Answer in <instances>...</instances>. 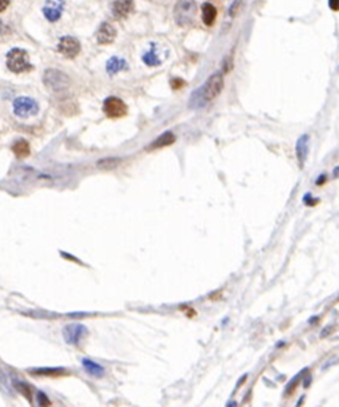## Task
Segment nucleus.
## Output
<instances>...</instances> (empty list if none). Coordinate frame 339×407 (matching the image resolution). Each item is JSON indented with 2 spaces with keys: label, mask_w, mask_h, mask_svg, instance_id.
I'll use <instances>...</instances> for the list:
<instances>
[{
  "label": "nucleus",
  "mask_w": 339,
  "mask_h": 407,
  "mask_svg": "<svg viewBox=\"0 0 339 407\" xmlns=\"http://www.w3.org/2000/svg\"><path fill=\"white\" fill-rule=\"evenodd\" d=\"M82 365L84 367L85 372L87 373L88 375L93 377H102L104 375V367L100 363L95 362L93 360H91L88 358H84L82 360Z\"/></svg>",
  "instance_id": "obj_13"
},
{
  "label": "nucleus",
  "mask_w": 339,
  "mask_h": 407,
  "mask_svg": "<svg viewBox=\"0 0 339 407\" xmlns=\"http://www.w3.org/2000/svg\"><path fill=\"white\" fill-rule=\"evenodd\" d=\"M308 143H309V137L307 135L300 137L298 139L297 143H296V155H297V160L300 167H304L305 162L307 160Z\"/></svg>",
  "instance_id": "obj_12"
},
{
  "label": "nucleus",
  "mask_w": 339,
  "mask_h": 407,
  "mask_svg": "<svg viewBox=\"0 0 339 407\" xmlns=\"http://www.w3.org/2000/svg\"><path fill=\"white\" fill-rule=\"evenodd\" d=\"M12 149L18 159H25V157L30 155V145L25 139H20V140L14 142Z\"/></svg>",
  "instance_id": "obj_16"
},
{
  "label": "nucleus",
  "mask_w": 339,
  "mask_h": 407,
  "mask_svg": "<svg viewBox=\"0 0 339 407\" xmlns=\"http://www.w3.org/2000/svg\"><path fill=\"white\" fill-rule=\"evenodd\" d=\"M17 389H20V391L22 392L23 395H25L27 398H29V399H31V397H30V389H29L28 388V385H26V384H22V383H20V384H17Z\"/></svg>",
  "instance_id": "obj_23"
},
{
  "label": "nucleus",
  "mask_w": 339,
  "mask_h": 407,
  "mask_svg": "<svg viewBox=\"0 0 339 407\" xmlns=\"http://www.w3.org/2000/svg\"><path fill=\"white\" fill-rule=\"evenodd\" d=\"M240 6H241V0H236L235 2V4H233V6H232V8H231V15L232 16H235L236 15V13H237V11L238 9L237 8H240Z\"/></svg>",
  "instance_id": "obj_25"
},
{
  "label": "nucleus",
  "mask_w": 339,
  "mask_h": 407,
  "mask_svg": "<svg viewBox=\"0 0 339 407\" xmlns=\"http://www.w3.org/2000/svg\"><path fill=\"white\" fill-rule=\"evenodd\" d=\"M246 379H247V374H244V375H242L241 377H240V380L237 381V383H236V389L235 390H237L238 388H240L243 383H244L245 381H246Z\"/></svg>",
  "instance_id": "obj_30"
},
{
  "label": "nucleus",
  "mask_w": 339,
  "mask_h": 407,
  "mask_svg": "<svg viewBox=\"0 0 339 407\" xmlns=\"http://www.w3.org/2000/svg\"><path fill=\"white\" fill-rule=\"evenodd\" d=\"M319 320H320L319 317H312V318H309V319H308V324L314 325V324H317V323L319 322Z\"/></svg>",
  "instance_id": "obj_32"
},
{
  "label": "nucleus",
  "mask_w": 339,
  "mask_h": 407,
  "mask_svg": "<svg viewBox=\"0 0 339 407\" xmlns=\"http://www.w3.org/2000/svg\"><path fill=\"white\" fill-rule=\"evenodd\" d=\"M121 162L119 159H114V157H109V159H104L102 161H100L98 163V165L101 167V169H114V167H116L118 165V163Z\"/></svg>",
  "instance_id": "obj_21"
},
{
  "label": "nucleus",
  "mask_w": 339,
  "mask_h": 407,
  "mask_svg": "<svg viewBox=\"0 0 339 407\" xmlns=\"http://www.w3.org/2000/svg\"><path fill=\"white\" fill-rule=\"evenodd\" d=\"M227 406H236V403H235V401H234V403H228Z\"/></svg>",
  "instance_id": "obj_34"
},
{
  "label": "nucleus",
  "mask_w": 339,
  "mask_h": 407,
  "mask_svg": "<svg viewBox=\"0 0 339 407\" xmlns=\"http://www.w3.org/2000/svg\"><path fill=\"white\" fill-rule=\"evenodd\" d=\"M134 9L133 0H115L112 4V14L116 18H125Z\"/></svg>",
  "instance_id": "obj_11"
},
{
  "label": "nucleus",
  "mask_w": 339,
  "mask_h": 407,
  "mask_svg": "<svg viewBox=\"0 0 339 407\" xmlns=\"http://www.w3.org/2000/svg\"><path fill=\"white\" fill-rule=\"evenodd\" d=\"M65 370L63 368H35V370H30L29 373H30L31 375H39V376H61L65 374Z\"/></svg>",
  "instance_id": "obj_17"
},
{
  "label": "nucleus",
  "mask_w": 339,
  "mask_h": 407,
  "mask_svg": "<svg viewBox=\"0 0 339 407\" xmlns=\"http://www.w3.org/2000/svg\"><path fill=\"white\" fill-rule=\"evenodd\" d=\"M63 7V0H47L45 7L42 8V13L50 22H55L61 17Z\"/></svg>",
  "instance_id": "obj_9"
},
{
  "label": "nucleus",
  "mask_w": 339,
  "mask_h": 407,
  "mask_svg": "<svg viewBox=\"0 0 339 407\" xmlns=\"http://www.w3.org/2000/svg\"><path fill=\"white\" fill-rule=\"evenodd\" d=\"M57 51L65 57L74 59L80 52V42L74 37H62L59 41V45H57Z\"/></svg>",
  "instance_id": "obj_8"
},
{
  "label": "nucleus",
  "mask_w": 339,
  "mask_h": 407,
  "mask_svg": "<svg viewBox=\"0 0 339 407\" xmlns=\"http://www.w3.org/2000/svg\"><path fill=\"white\" fill-rule=\"evenodd\" d=\"M103 112L109 118H121L127 114V106L122 99L110 97L104 100Z\"/></svg>",
  "instance_id": "obj_6"
},
{
  "label": "nucleus",
  "mask_w": 339,
  "mask_h": 407,
  "mask_svg": "<svg viewBox=\"0 0 339 407\" xmlns=\"http://www.w3.org/2000/svg\"><path fill=\"white\" fill-rule=\"evenodd\" d=\"M326 181H327V176L324 175V174H322V175H320V177L317 179V185L321 186L323 184H326Z\"/></svg>",
  "instance_id": "obj_28"
},
{
  "label": "nucleus",
  "mask_w": 339,
  "mask_h": 407,
  "mask_svg": "<svg viewBox=\"0 0 339 407\" xmlns=\"http://www.w3.org/2000/svg\"><path fill=\"white\" fill-rule=\"evenodd\" d=\"M38 403H39V405H51V401L47 399L46 395L42 394V392L38 394Z\"/></svg>",
  "instance_id": "obj_24"
},
{
  "label": "nucleus",
  "mask_w": 339,
  "mask_h": 407,
  "mask_svg": "<svg viewBox=\"0 0 339 407\" xmlns=\"http://www.w3.org/2000/svg\"><path fill=\"white\" fill-rule=\"evenodd\" d=\"M87 334V328L82 324H70L63 329L64 341L70 346H77Z\"/></svg>",
  "instance_id": "obj_7"
},
{
  "label": "nucleus",
  "mask_w": 339,
  "mask_h": 407,
  "mask_svg": "<svg viewBox=\"0 0 339 407\" xmlns=\"http://www.w3.org/2000/svg\"><path fill=\"white\" fill-rule=\"evenodd\" d=\"M304 398H305V396H303V397H302V398H300V399H299V401H298V403H297V406H300V405H302V403H303V400H304Z\"/></svg>",
  "instance_id": "obj_33"
},
{
  "label": "nucleus",
  "mask_w": 339,
  "mask_h": 407,
  "mask_svg": "<svg viewBox=\"0 0 339 407\" xmlns=\"http://www.w3.org/2000/svg\"><path fill=\"white\" fill-rule=\"evenodd\" d=\"M202 17L203 22L207 26H212L217 17V8L210 3H204L202 5Z\"/></svg>",
  "instance_id": "obj_15"
},
{
  "label": "nucleus",
  "mask_w": 339,
  "mask_h": 407,
  "mask_svg": "<svg viewBox=\"0 0 339 407\" xmlns=\"http://www.w3.org/2000/svg\"><path fill=\"white\" fill-rule=\"evenodd\" d=\"M303 201H304L305 204L308 205V207H314V205H317L319 203L320 200L319 199H314L311 193H307L306 195L304 196Z\"/></svg>",
  "instance_id": "obj_22"
},
{
  "label": "nucleus",
  "mask_w": 339,
  "mask_h": 407,
  "mask_svg": "<svg viewBox=\"0 0 339 407\" xmlns=\"http://www.w3.org/2000/svg\"><path fill=\"white\" fill-rule=\"evenodd\" d=\"M127 68V63L125 60L119 59L117 56H112L110 60H108L107 62V71L110 75L117 74L118 71H122L124 69Z\"/></svg>",
  "instance_id": "obj_18"
},
{
  "label": "nucleus",
  "mask_w": 339,
  "mask_h": 407,
  "mask_svg": "<svg viewBox=\"0 0 339 407\" xmlns=\"http://www.w3.org/2000/svg\"><path fill=\"white\" fill-rule=\"evenodd\" d=\"M174 141H175V136L173 135V133L170 131L164 132L163 135H161L154 142L150 143L149 147H148V149H157V148H163V147L172 145Z\"/></svg>",
  "instance_id": "obj_14"
},
{
  "label": "nucleus",
  "mask_w": 339,
  "mask_h": 407,
  "mask_svg": "<svg viewBox=\"0 0 339 407\" xmlns=\"http://www.w3.org/2000/svg\"><path fill=\"white\" fill-rule=\"evenodd\" d=\"M143 62L147 66H160L161 65V60L159 59V56L156 55V47L155 45L152 44L151 46V50L143 55Z\"/></svg>",
  "instance_id": "obj_19"
},
{
  "label": "nucleus",
  "mask_w": 339,
  "mask_h": 407,
  "mask_svg": "<svg viewBox=\"0 0 339 407\" xmlns=\"http://www.w3.org/2000/svg\"><path fill=\"white\" fill-rule=\"evenodd\" d=\"M311 383H312V376L311 375H306V377H305L304 388H308L309 385H311Z\"/></svg>",
  "instance_id": "obj_31"
},
{
  "label": "nucleus",
  "mask_w": 339,
  "mask_h": 407,
  "mask_svg": "<svg viewBox=\"0 0 339 407\" xmlns=\"http://www.w3.org/2000/svg\"><path fill=\"white\" fill-rule=\"evenodd\" d=\"M13 108H14V114H15L17 117L21 118L35 116V115L38 114V110H39V107H38L36 100L27 97H21L14 100Z\"/></svg>",
  "instance_id": "obj_4"
},
{
  "label": "nucleus",
  "mask_w": 339,
  "mask_h": 407,
  "mask_svg": "<svg viewBox=\"0 0 339 407\" xmlns=\"http://www.w3.org/2000/svg\"><path fill=\"white\" fill-rule=\"evenodd\" d=\"M44 81L45 85L49 86V88L53 91L65 90L70 84V79L68 78V76L64 75L63 73H61L59 70H54V69H50L45 71Z\"/></svg>",
  "instance_id": "obj_5"
},
{
  "label": "nucleus",
  "mask_w": 339,
  "mask_h": 407,
  "mask_svg": "<svg viewBox=\"0 0 339 407\" xmlns=\"http://www.w3.org/2000/svg\"><path fill=\"white\" fill-rule=\"evenodd\" d=\"M329 6H330L332 11H338L339 0H329Z\"/></svg>",
  "instance_id": "obj_27"
},
{
  "label": "nucleus",
  "mask_w": 339,
  "mask_h": 407,
  "mask_svg": "<svg viewBox=\"0 0 339 407\" xmlns=\"http://www.w3.org/2000/svg\"><path fill=\"white\" fill-rule=\"evenodd\" d=\"M307 371H308V368H304V370H303V371H300L297 375H295L293 379H291V381L288 383V385L285 387V391H284V394H285V395H288V394L291 395V394H292L296 388H297L299 381L303 379V375H304L305 373H306Z\"/></svg>",
  "instance_id": "obj_20"
},
{
  "label": "nucleus",
  "mask_w": 339,
  "mask_h": 407,
  "mask_svg": "<svg viewBox=\"0 0 339 407\" xmlns=\"http://www.w3.org/2000/svg\"><path fill=\"white\" fill-rule=\"evenodd\" d=\"M223 88V77L221 73H214L205 81L203 86L194 91L189 100V107L193 109L202 108L205 104L211 102L214 98L220 94Z\"/></svg>",
  "instance_id": "obj_1"
},
{
  "label": "nucleus",
  "mask_w": 339,
  "mask_h": 407,
  "mask_svg": "<svg viewBox=\"0 0 339 407\" xmlns=\"http://www.w3.org/2000/svg\"><path fill=\"white\" fill-rule=\"evenodd\" d=\"M116 35H117L116 29H115L111 25H109V23L104 22L98 29L97 40L99 44L101 45L111 44V42L115 40V38H116Z\"/></svg>",
  "instance_id": "obj_10"
},
{
  "label": "nucleus",
  "mask_w": 339,
  "mask_h": 407,
  "mask_svg": "<svg viewBox=\"0 0 339 407\" xmlns=\"http://www.w3.org/2000/svg\"><path fill=\"white\" fill-rule=\"evenodd\" d=\"M197 6L195 0H179L174 8L175 22L181 27H188L195 20Z\"/></svg>",
  "instance_id": "obj_2"
},
{
  "label": "nucleus",
  "mask_w": 339,
  "mask_h": 407,
  "mask_svg": "<svg viewBox=\"0 0 339 407\" xmlns=\"http://www.w3.org/2000/svg\"><path fill=\"white\" fill-rule=\"evenodd\" d=\"M332 329H333L332 326H328V327L323 328V330L321 332V335H320V337H321V338L327 337L328 335H330L332 333Z\"/></svg>",
  "instance_id": "obj_26"
},
{
  "label": "nucleus",
  "mask_w": 339,
  "mask_h": 407,
  "mask_svg": "<svg viewBox=\"0 0 339 407\" xmlns=\"http://www.w3.org/2000/svg\"><path fill=\"white\" fill-rule=\"evenodd\" d=\"M28 53L25 50L13 49L7 54V68L15 74L27 73L32 70V65L28 61Z\"/></svg>",
  "instance_id": "obj_3"
},
{
  "label": "nucleus",
  "mask_w": 339,
  "mask_h": 407,
  "mask_svg": "<svg viewBox=\"0 0 339 407\" xmlns=\"http://www.w3.org/2000/svg\"><path fill=\"white\" fill-rule=\"evenodd\" d=\"M11 0H0V12H4L8 7Z\"/></svg>",
  "instance_id": "obj_29"
}]
</instances>
